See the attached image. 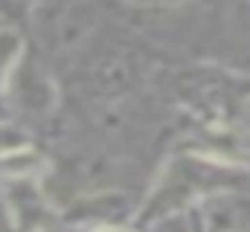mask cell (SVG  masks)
Segmentation results:
<instances>
[{
  "instance_id": "6da1fadb",
  "label": "cell",
  "mask_w": 250,
  "mask_h": 232,
  "mask_svg": "<svg viewBox=\"0 0 250 232\" xmlns=\"http://www.w3.org/2000/svg\"><path fill=\"white\" fill-rule=\"evenodd\" d=\"M99 232H114V230H99Z\"/></svg>"
}]
</instances>
